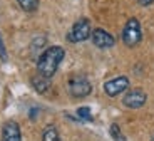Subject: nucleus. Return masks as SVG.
<instances>
[{"instance_id": "nucleus-1", "label": "nucleus", "mask_w": 154, "mask_h": 141, "mask_svg": "<svg viewBox=\"0 0 154 141\" xmlns=\"http://www.w3.org/2000/svg\"><path fill=\"white\" fill-rule=\"evenodd\" d=\"M64 57H66V50H64V47H60V46L47 47V49L44 50V52L38 56V59H37V74L52 79L54 74L57 72L60 62L64 61Z\"/></svg>"}, {"instance_id": "nucleus-2", "label": "nucleus", "mask_w": 154, "mask_h": 141, "mask_svg": "<svg viewBox=\"0 0 154 141\" xmlns=\"http://www.w3.org/2000/svg\"><path fill=\"white\" fill-rule=\"evenodd\" d=\"M143 39V29L137 19H129L122 29V42L126 47H136Z\"/></svg>"}, {"instance_id": "nucleus-3", "label": "nucleus", "mask_w": 154, "mask_h": 141, "mask_svg": "<svg viewBox=\"0 0 154 141\" xmlns=\"http://www.w3.org/2000/svg\"><path fill=\"white\" fill-rule=\"evenodd\" d=\"M91 34H92V29H91L89 19H79L67 34V40L72 42V44H79V42L91 39Z\"/></svg>"}, {"instance_id": "nucleus-4", "label": "nucleus", "mask_w": 154, "mask_h": 141, "mask_svg": "<svg viewBox=\"0 0 154 141\" xmlns=\"http://www.w3.org/2000/svg\"><path fill=\"white\" fill-rule=\"evenodd\" d=\"M92 92V84L84 76H72L69 79V94L75 99L87 98Z\"/></svg>"}, {"instance_id": "nucleus-5", "label": "nucleus", "mask_w": 154, "mask_h": 141, "mask_svg": "<svg viewBox=\"0 0 154 141\" xmlns=\"http://www.w3.org/2000/svg\"><path fill=\"white\" fill-rule=\"evenodd\" d=\"M146 103H147V94L141 88L129 89V91H126V94L122 98V104L126 107H129V109H139Z\"/></svg>"}, {"instance_id": "nucleus-6", "label": "nucleus", "mask_w": 154, "mask_h": 141, "mask_svg": "<svg viewBox=\"0 0 154 141\" xmlns=\"http://www.w3.org/2000/svg\"><path fill=\"white\" fill-rule=\"evenodd\" d=\"M104 92L109 96V98H116V96L122 94L129 89V79L126 76H117L114 79H109L104 82Z\"/></svg>"}, {"instance_id": "nucleus-7", "label": "nucleus", "mask_w": 154, "mask_h": 141, "mask_svg": "<svg viewBox=\"0 0 154 141\" xmlns=\"http://www.w3.org/2000/svg\"><path fill=\"white\" fill-rule=\"evenodd\" d=\"M91 40H92V44L96 47H99V49H111L116 44L114 35L109 34L104 29H94L92 34H91Z\"/></svg>"}, {"instance_id": "nucleus-8", "label": "nucleus", "mask_w": 154, "mask_h": 141, "mask_svg": "<svg viewBox=\"0 0 154 141\" xmlns=\"http://www.w3.org/2000/svg\"><path fill=\"white\" fill-rule=\"evenodd\" d=\"M2 141H22V131L17 121H5L2 126Z\"/></svg>"}, {"instance_id": "nucleus-9", "label": "nucleus", "mask_w": 154, "mask_h": 141, "mask_svg": "<svg viewBox=\"0 0 154 141\" xmlns=\"http://www.w3.org/2000/svg\"><path fill=\"white\" fill-rule=\"evenodd\" d=\"M30 82H32V88H34L37 92H40V94L47 92V91H49V88H50V79H49V77L40 76V74H37V76L32 77Z\"/></svg>"}, {"instance_id": "nucleus-10", "label": "nucleus", "mask_w": 154, "mask_h": 141, "mask_svg": "<svg viewBox=\"0 0 154 141\" xmlns=\"http://www.w3.org/2000/svg\"><path fill=\"white\" fill-rule=\"evenodd\" d=\"M42 141H62L57 128L54 124H47L42 131Z\"/></svg>"}, {"instance_id": "nucleus-11", "label": "nucleus", "mask_w": 154, "mask_h": 141, "mask_svg": "<svg viewBox=\"0 0 154 141\" xmlns=\"http://www.w3.org/2000/svg\"><path fill=\"white\" fill-rule=\"evenodd\" d=\"M17 4L20 5L23 12H29V14H32L38 8V0H17Z\"/></svg>"}, {"instance_id": "nucleus-12", "label": "nucleus", "mask_w": 154, "mask_h": 141, "mask_svg": "<svg viewBox=\"0 0 154 141\" xmlns=\"http://www.w3.org/2000/svg\"><path fill=\"white\" fill-rule=\"evenodd\" d=\"M109 134L114 141H127V138L124 136V133L121 131V126L117 123H112L111 128H109Z\"/></svg>"}, {"instance_id": "nucleus-13", "label": "nucleus", "mask_w": 154, "mask_h": 141, "mask_svg": "<svg viewBox=\"0 0 154 141\" xmlns=\"http://www.w3.org/2000/svg\"><path fill=\"white\" fill-rule=\"evenodd\" d=\"M77 116H79V121H94L92 111L89 106H82L77 109Z\"/></svg>"}, {"instance_id": "nucleus-14", "label": "nucleus", "mask_w": 154, "mask_h": 141, "mask_svg": "<svg viewBox=\"0 0 154 141\" xmlns=\"http://www.w3.org/2000/svg\"><path fill=\"white\" fill-rule=\"evenodd\" d=\"M44 46H45V37H37V39H34L30 49H32V52H37V50H40Z\"/></svg>"}, {"instance_id": "nucleus-15", "label": "nucleus", "mask_w": 154, "mask_h": 141, "mask_svg": "<svg viewBox=\"0 0 154 141\" xmlns=\"http://www.w3.org/2000/svg\"><path fill=\"white\" fill-rule=\"evenodd\" d=\"M8 56H7V49H5V44H4V39L0 35V61L2 62H7Z\"/></svg>"}, {"instance_id": "nucleus-16", "label": "nucleus", "mask_w": 154, "mask_h": 141, "mask_svg": "<svg viewBox=\"0 0 154 141\" xmlns=\"http://www.w3.org/2000/svg\"><path fill=\"white\" fill-rule=\"evenodd\" d=\"M137 2H139V5H143V7H149L154 0H137Z\"/></svg>"}, {"instance_id": "nucleus-17", "label": "nucleus", "mask_w": 154, "mask_h": 141, "mask_svg": "<svg viewBox=\"0 0 154 141\" xmlns=\"http://www.w3.org/2000/svg\"><path fill=\"white\" fill-rule=\"evenodd\" d=\"M151 141H154V136H152V139H151Z\"/></svg>"}]
</instances>
